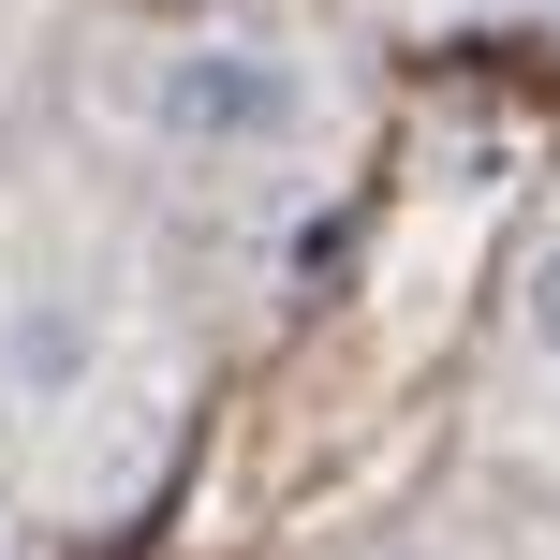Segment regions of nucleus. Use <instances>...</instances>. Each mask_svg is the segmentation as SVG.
I'll use <instances>...</instances> for the list:
<instances>
[{"mask_svg": "<svg viewBox=\"0 0 560 560\" xmlns=\"http://www.w3.org/2000/svg\"><path fill=\"white\" fill-rule=\"evenodd\" d=\"M133 133H148V163L207 177V192H280V177L339 163L354 74H339L310 30L192 15V30H163V45H133Z\"/></svg>", "mask_w": 560, "mask_h": 560, "instance_id": "f257e3e1", "label": "nucleus"}, {"mask_svg": "<svg viewBox=\"0 0 560 560\" xmlns=\"http://www.w3.org/2000/svg\"><path fill=\"white\" fill-rule=\"evenodd\" d=\"M133 369H148L133 310H118L89 266H15L0 280V413H15L30 443H74Z\"/></svg>", "mask_w": 560, "mask_h": 560, "instance_id": "f03ea898", "label": "nucleus"}, {"mask_svg": "<svg viewBox=\"0 0 560 560\" xmlns=\"http://www.w3.org/2000/svg\"><path fill=\"white\" fill-rule=\"evenodd\" d=\"M502 354L532 369V398H560V207L532 222V252H516V295H502Z\"/></svg>", "mask_w": 560, "mask_h": 560, "instance_id": "7ed1b4c3", "label": "nucleus"}, {"mask_svg": "<svg viewBox=\"0 0 560 560\" xmlns=\"http://www.w3.org/2000/svg\"><path fill=\"white\" fill-rule=\"evenodd\" d=\"M457 15H502V30H560V0H457Z\"/></svg>", "mask_w": 560, "mask_h": 560, "instance_id": "20e7f679", "label": "nucleus"}, {"mask_svg": "<svg viewBox=\"0 0 560 560\" xmlns=\"http://www.w3.org/2000/svg\"><path fill=\"white\" fill-rule=\"evenodd\" d=\"M398 560H443V546H398Z\"/></svg>", "mask_w": 560, "mask_h": 560, "instance_id": "39448f33", "label": "nucleus"}]
</instances>
